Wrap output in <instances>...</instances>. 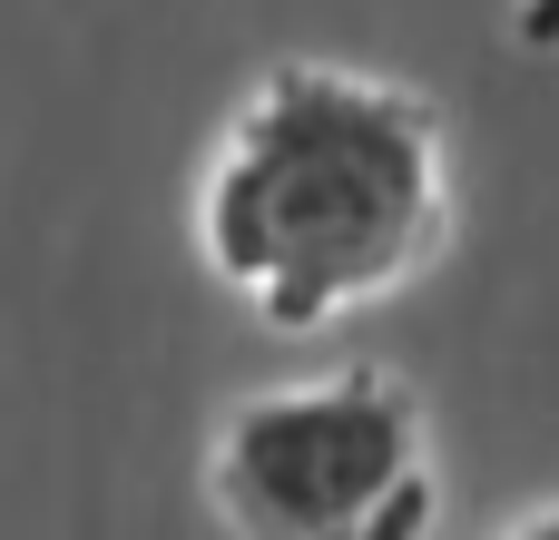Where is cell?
<instances>
[{"instance_id": "3957f363", "label": "cell", "mask_w": 559, "mask_h": 540, "mask_svg": "<svg viewBox=\"0 0 559 540\" xmlns=\"http://www.w3.org/2000/svg\"><path fill=\"white\" fill-rule=\"evenodd\" d=\"M511 39H521L531 59H550L559 49V0H511Z\"/></svg>"}, {"instance_id": "7a4b0ae2", "label": "cell", "mask_w": 559, "mask_h": 540, "mask_svg": "<svg viewBox=\"0 0 559 540\" xmlns=\"http://www.w3.org/2000/svg\"><path fill=\"white\" fill-rule=\"evenodd\" d=\"M216 512L255 540H344V531H423L432 521V472H423V403L344 364L324 384H285L226 413Z\"/></svg>"}, {"instance_id": "277c9868", "label": "cell", "mask_w": 559, "mask_h": 540, "mask_svg": "<svg viewBox=\"0 0 559 540\" xmlns=\"http://www.w3.org/2000/svg\"><path fill=\"white\" fill-rule=\"evenodd\" d=\"M511 531H521V540H559V502H540V512H521Z\"/></svg>"}, {"instance_id": "6da1fadb", "label": "cell", "mask_w": 559, "mask_h": 540, "mask_svg": "<svg viewBox=\"0 0 559 540\" xmlns=\"http://www.w3.org/2000/svg\"><path fill=\"white\" fill-rule=\"evenodd\" d=\"M452 167L442 118L364 69L285 59L226 118V148L197 197L206 266L275 325L314 334L442 256Z\"/></svg>"}]
</instances>
